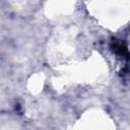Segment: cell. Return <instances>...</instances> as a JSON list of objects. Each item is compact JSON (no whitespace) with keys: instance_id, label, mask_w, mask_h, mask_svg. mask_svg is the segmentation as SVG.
<instances>
[{"instance_id":"6da1fadb","label":"cell","mask_w":130,"mask_h":130,"mask_svg":"<svg viewBox=\"0 0 130 130\" xmlns=\"http://www.w3.org/2000/svg\"><path fill=\"white\" fill-rule=\"evenodd\" d=\"M112 48H113V50H114L116 53H118L119 55H122V56L127 55V49H126V47H125L122 43L115 42V43L112 45Z\"/></svg>"}]
</instances>
